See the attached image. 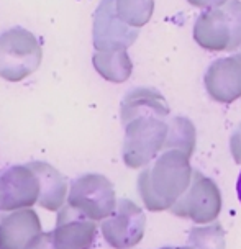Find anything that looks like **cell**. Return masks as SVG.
<instances>
[{"label":"cell","mask_w":241,"mask_h":249,"mask_svg":"<svg viewBox=\"0 0 241 249\" xmlns=\"http://www.w3.org/2000/svg\"><path fill=\"white\" fill-rule=\"evenodd\" d=\"M43 51L31 31L15 26L0 35V77L20 82L39 68Z\"/></svg>","instance_id":"cell-2"},{"label":"cell","mask_w":241,"mask_h":249,"mask_svg":"<svg viewBox=\"0 0 241 249\" xmlns=\"http://www.w3.org/2000/svg\"><path fill=\"white\" fill-rule=\"evenodd\" d=\"M93 48L95 51L128 50L138 39V28L120 18L115 0H102L93 13Z\"/></svg>","instance_id":"cell-6"},{"label":"cell","mask_w":241,"mask_h":249,"mask_svg":"<svg viewBox=\"0 0 241 249\" xmlns=\"http://www.w3.org/2000/svg\"><path fill=\"white\" fill-rule=\"evenodd\" d=\"M95 230L93 220L66 203L57 212L56 228L53 230L55 249H91Z\"/></svg>","instance_id":"cell-8"},{"label":"cell","mask_w":241,"mask_h":249,"mask_svg":"<svg viewBox=\"0 0 241 249\" xmlns=\"http://www.w3.org/2000/svg\"><path fill=\"white\" fill-rule=\"evenodd\" d=\"M143 225V215L131 202L123 200L115 215L109 216L102 223L104 236L111 246L127 248L136 243L140 238V228Z\"/></svg>","instance_id":"cell-10"},{"label":"cell","mask_w":241,"mask_h":249,"mask_svg":"<svg viewBox=\"0 0 241 249\" xmlns=\"http://www.w3.org/2000/svg\"><path fill=\"white\" fill-rule=\"evenodd\" d=\"M41 233V221L31 208H21L0 216V249H25Z\"/></svg>","instance_id":"cell-9"},{"label":"cell","mask_w":241,"mask_h":249,"mask_svg":"<svg viewBox=\"0 0 241 249\" xmlns=\"http://www.w3.org/2000/svg\"><path fill=\"white\" fill-rule=\"evenodd\" d=\"M39 179V202L38 205L44 210L59 212L64 207L69 195V187L66 176L48 162H30Z\"/></svg>","instance_id":"cell-11"},{"label":"cell","mask_w":241,"mask_h":249,"mask_svg":"<svg viewBox=\"0 0 241 249\" xmlns=\"http://www.w3.org/2000/svg\"><path fill=\"white\" fill-rule=\"evenodd\" d=\"M115 7L125 23L133 28H141L151 20L154 0H115Z\"/></svg>","instance_id":"cell-14"},{"label":"cell","mask_w":241,"mask_h":249,"mask_svg":"<svg viewBox=\"0 0 241 249\" xmlns=\"http://www.w3.org/2000/svg\"><path fill=\"white\" fill-rule=\"evenodd\" d=\"M194 39L207 51H235L241 46V2L208 8L194 25Z\"/></svg>","instance_id":"cell-1"},{"label":"cell","mask_w":241,"mask_h":249,"mask_svg":"<svg viewBox=\"0 0 241 249\" xmlns=\"http://www.w3.org/2000/svg\"><path fill=\"white\" fill-rule=\"evenodd\" d=\"M92 64L105 81L115 84L128 81L133 71L131 59L127 50L95 51V54L92 57Z\"/></svg>","instance_id":"cell-13"},{"label":"cell","mask_w":241,"mask_h":249,"mask_svg":"<svg viewBox=\"0 0 241 249\" xmlns=\"http://www.w3.org/2000/svg\"><path fill=\"white\" fill-rule=\"evenodd\" d=\"M236 194H238V198H240V202H241V172H240V176H238V180H236Z\"/></svg>","instance_id":"cell-17"},{"label":"cell","mask_w":241,"mask_h":249,"mask_svg":"<svg viewBox=\"0 0 241 249\" xmlns=\"http://www.w3.org/2000/svg\"><path fill=\"white\" fill-rule=\"evenodd\" d=\"M187 2L192 7H197V8H215L225 5L228 0H187Z\"/></svg>","instance_id":"cell-16"},{"label":"cell","mask_w":241,"mask_h":249,"mask_svg":"<svg viewBox=\"0 0 241 249\" xmlns=\"http://www.w3.org/2000/svg\"><path fill=\"white\" fill-rule=\"evenodd\" d=\"M127 138L123 146L125 162L140 167L156 153L166 135V123L158 115H138L123 122Z\"/></svg>","instance_id":"cell-4"},{"label":"cell","mask_w":241,"mask_h":249,"mask_svg":"<svg viewBox=\"0 0 241 249\" xmlns=\"http://www.w3.org/2000/svg\"><path fill=\"white\" fill-rule=\"evenodd\" d=\"M66 203L93 221L104 220L115 208L113 185L100 174H86L73 182Z\"/></svg>","instance_id":"cell-3"},{"label":"cell","mask_w":241,"mask_h":249,"mask_svg":"<svg viewBox=\"0 0 241 249\" xmlns=\"http://www.w3.org/2000/svg\"><path fill=\"white\" fill-rule=\"evenodd\" d=\"M169 113V107L158 90L140 87L128 92L122 102V122H127L138 115H158L164 118Z\"/></svg>","instance_id":"cell-12"},{"label":"cell","mask_w":241,"mask_h":249,"mask_svg":"<svg viewBox=\"0 0 241 249\" xmlns=\"http://www.w3.org/2000/svg\"><path fill=\"white\" fill-rule=\"evenodd\" d=\"M39 190V179L30 164L5 169L0 174V212H15L37 205Z\"/></svg>","instance_id":"cell-5"},{"label":"cell","mask_w":241,"mask_h":249,"mask_svg":"<svg viewBox=\"0 0 241 249\" xmlns=\"http://www.w3.org/2000/svg\"><path fill=\"white\" fill-rule=\"evenodd\" d=\"M25 249H55V241H53V231L51 233H39L31 241L26 244Z\"/></svg>","instance_id":"cell-15"},{"label":"cell","mask_w":241,"mask_h":249,"mask_svg":"<svg viewBox=\"0 0 241 249\" xmlns=\"http://www.w3.org/2000/svg\"><path fill=\"white\" fill-rule=\"evenodd\" d=\"M204 84L217 102L231 104L241 99V46L235 54L213 61L205 72Z\"/></svg>","instance_id":"cell-7"}]
</instances>
